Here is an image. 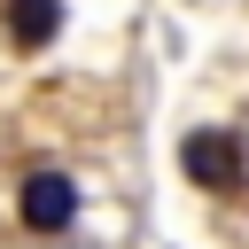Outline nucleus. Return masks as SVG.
I'll list each match as a JSON object with an SVG mask.
<instances>
[{
	"label": "nucleus",
	"mask_w": 249,
	"mask_h": 249,
	"mask_svg": "<svg viewBox=\"0 0 249 249\" xmlns=\"http://www.w3.org/2000/svg\"><path fill=\"white\" fill-rule=\"evenodd\" d=\"M16 210H23V226H31V233H62V226L78 218V187H70L62 171H31V179H23V195H16Z\"/></svg>",
	"instance_id": "nucleus-2"
},
{
	"label": "nucleus",
	"mask_w": 249,
	"mask_h": 249,
	"mask_svg": "<svg viewBox=\"0 0 249 249\" xmlns=\"http://www.w3.org/2000/svg\"><path fill=\"white\" fill-rule=\"evenodd\" d=\"M8 31L16 47H47L62 31V0H8Z\"/></svg>",
	"instance_id": "nucleus-3"
},
{
	"label": "nucleus",
	"mask_w": 249,
	"mask_h": 249,
	"mask_svg": "<svg viewBox=\"0 0 249 249\" xmlns=\"http://www.w3.org/2000/svg\"><path fill=\"white\" fill-rule=\"evenodd\" d=\"M179 163H187V179H195V187H210V195H233V187H241V140H233L226 124L187 132Z\"/></svg>",
	"instance_id": "nucleus-1"
}]
</instances>
